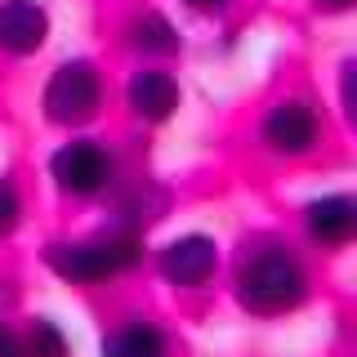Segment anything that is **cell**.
<instances>
[{
	"instance_id": "2e32d148",
	"label": "cell",
	"mask_w": 357,
	"mask_h": 357,
	"mask_svg": "<svg viewBox=\"0 0 357 357\" xmlns=\"http://www.w3.org/2000/svg\"><path fill=\"white\" fill-rule=\"evenodd\" d=\"M317 5H326V9H349L353 0H317Z\"/></svg>"
},
{
	"instance_id": "9a60e30c",
	"label": "cell",
	"mask_w": 357,
	"mask_h": 357,
	"mask_svg": "<svg viewBox=\"0 0 357 357\" xmlns=\"http://www.w3.org/2000/svg\"><path fill=\"white\" fill-rule=\"evenodd\" d=\"M188 5H192V9H223L228 0H188Z\"/></svg>"
},
{
	"instance_id": "52a82bcc",
	"label": "cell",
	"mask_w": 357,
	"mask_h": 357,
	"mask_svg": "<svg viewBox=\"0 0 357 357\" xmlns=\"http://www.w3.org/2000/svg\"><path fill=\"white\" fill-rule=\"evenodd\" d=\"M161 273L174 286H201L215 273V241L210 237H178L165 245L161 255Z\"/></svg>"
},
{
	"instance_id": "7a4b0ae2",
	"label": "cell",
	"mask_w": 357,
	"mask_h": 357,
	"mask_svg": "<svg viewBox=\"0 0 357 357\" xmlns=\"http://www.w3.org/2000/svg\"><path fill=\"white\" fill-rule=\"evenodd\" d=\"M134 264L130 241H89V245H50V268L67 282H103Z\"/></svg>"
},
{
	"instance_id": "6da1fadb",
	"label": "cell",
	"mask_w": 357,
	"mask_h": 357,
	"mask_svg": "<svg viewBox=\"0 0 357 357\" xmlns=\"http://www.w3.org/2000/svg\"><path fill=\"white\" fill-rule=\"evenodd\" d=\"M237 295L250 312H286L304 299V273L286 250H259L255 259H245Z\"/></svg>"
},
{
	"instance_id": "7c38bea8",
	"label": "cell",
	"mask_w": 357,
	"mask_h": 357,
	"mask_svg": "<svg viewBox=\"0 0 357 357\" xmlns=\"http://www.w3.org/2000/svg\"><path fill=\"white\" fill-rule=\"evenodd\" d=\"M18 357H67L63 331L54 326V321H36V326L27 331V349H22Z\"/></svg>"
},
{
	"instance_id": "5b68a950",
	"label": "cell",
	"mask_w": 357,
	"mask_h": 357,
	"mask_svg": "<svg viewBox=\"0 0 357 357\" xmlns=\"http://www.w3.org/2000/svg\"><path fill=\"white\" fill-rule=\"evenodd\" d=\"M264 139L273 152H286V156H299L312 148V139H317V116H312V107L304 103H282L273 107V116L264 121Z\"/></svg>"
},
{
	"instance_id": "ba28073f",
	"label": "cell",
	"mask_w": 357,
	"mask_h": 357,
	"mask_svg": "<svg viewBox=\"0 0 357 357\" xmlns=\"http://www.w3.org/2000/svg\"><path fill=\"white\" fill-rule=\"evenodd\" d=\"M130 107L143 121H165L178 107V85L165 72H139L130 81Z\"/></svg>"
},
{
	"instance_id": "8fae6325",
	"label": "cell",
	"mask_w": 357,
	"mask_h": 357,
	"mask_svg": "<svg viewBox=\"0 0 357 357\" xmlns=\"http://www.w3.org/2000/svg\"><path fill=\"white\" fill-rule=\"evenodd\" d=\"M134 45H139V50H152V54H170L174 50V27L170 22H165L161 14H143V18H134Z\"/></svg>"
},
{
	"instance_id": "4fadbf2b",
	"label": "cell",
	"mask_w": 357,
	"mask_h": 357,
	"mask_svg": "<svg viewBox=\"0 0 357 357\" xmlns=\"http://www.w3.org/2000/svg\"><path fill=\"white\" fill-rule=\"evenodd\" d=\"M18 223V192L9 183H0V237H9Z\"/></svg>"
},
{
	"instance_id": "9c48e42d",
	"label": "cell",
	"mask_w": 357,
	"mask_h": 357,
	"mask_svg": "<svg viewBox=\"0 0 357 357\" xmlns=\"http://www.w3.org/2000/svg\"><path fill=\"white\" fill-rule=\"evenodd\" d=\"M308 228L317 241H349L353 228H357V206L349 197H321L308 206Z\"/></svg>"
},
{
	"instance_id": "3957f363",
	"label": "cell",
	"mask_w": 357,
	"mask_h": 357,
	"mask_svg": "<svg viewBox=\"0 0 357 357\" xmlns=\"http://www.w3.org/2000/svg\"><path fill=\"white\" fill-rule=\"evenodd\" d=\"M98 107V76L89 63H63L54 72L50 89H45V112L59 126H76V121H89Z\"/></svg>"
},
{
	"instance_id": "277c9868",
	"label": "cell",
	"mask_w": 357,
	"mask_h": 357,
	"mask_svg": "<svg viewBox=\"0 0 357 357\" xmlns=\"http://www.w3.org/2000/svg\"><path fill=\"white\" fill-rule=\"evenodd\" d=\"M50 170H54V178H59L63 192H81L85 197V192H98V188L107 183L112 161L103 156L98 143H67V148L54 152Z\"/></svg>"
},
{
	"instance_id": "30bf717a",
	"label": "cell",
	"mask_w": 357,
	"mask_h": 357,
	"mask_svg": "<svg viewBox=\"0 0 357 357\" xmlns=\"http://www.w3.org/2000/svg\"><path fill=\"white\" fill-rule=\"evenodd\" d=\"M107 357H165V340L152 326H126L103 344Z\"/></svg>"
},
{
	"instance_id": "5bb4252c",
	"label": "cell",
	"mask_w": 357,
	"mask_h": 357,
	"mask_svg": "<svg viewBox=\"0 0 357 357\" xmlns=\"http://www.w3.org/2000/svg\"><path fill=\"white\" fill-rule=\"evenodd\" d=\"M0 357H18V344L9 340V331H0Z\"/></svg>"
},
{
	"instance_id": "8992f818",
	"label": "cell",
	"mask_w": 357,
	"mask_h": 357,
	"mask_svg": "<svg viewBox=\"0 0 357 357\" xmlns=\"http://www.w3.org/2000/svg\"><path fill=\"white\" fill-rule=\"evenodd\" d=\"M45 31H50V18H45L40 5H31V0H9V5H0V50L31 54V50L45 45Z\"/></svg>"
}]
</instances>
